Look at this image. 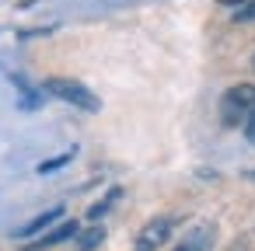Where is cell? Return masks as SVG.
<instances>
[{
    "label": "cell",
    "mask_w": 255,
    "mask_h": 251,
    "mask_svg": "<svg viewBox=\"0 0 255 251\" xmlns=\"http://www.w3.org/2000/svg\"><path fill=\"white\" fill-rule=\"evenodd\" d=\"M255 112V84H238V87H231L227 94H224V101H220V119H224V126H245V119Z\"/></svg>",
    "instance_id": "obj_1"
},
{
    "label": "cell",
    "mask_w": 255,
    "mask_h": 251,
    "mask_svg": "<svg viewBox=\"0 0 255 251\" xmlns=\"http://www.w3.org/2000/svg\"><path fill=\"white\" fill-rule=\"evenodd\" d=\"M46 91H49L53 98H60V101H70V105L84 108V112H98V108H102V101H98L81 81H70V77H49V81H46Z\"/></svg>",
    "instance_id": "obj_2"
},
{
    "label": "cell",
    "mask_w": 255,
    "mask_h": 251,
    "mask_svg": "<svg viewBox=\"0 0 255 251\" xmlns=\"http://www.w3.org/2000/svg\"><path fill=\"white\" fill-rule=\"evenodd\" d=\"M168 237H171V220L157 216V220H150V223L140 230V237H136V251H157Z\"/></svg>",
    "instance_id": "obj_3"
},
{
    "label": "cell",
    "mask_w": 255,
    "mask_h": 251,
    "mask_svg": "<svg viewBox=\"0 0 255 251\" xmlns=\"http://www.w3.org/2000/svg\"><path fill=\"white\" fill-rule=\"evenodd\" d=\"M210 244H213V230L210 227H196L175 251H210Z\"/></svg>",
    "instance_id": "obj_4"
},
{
    "label": "cell",
    "mask_w": 255,
    "mask_h": 251,
    "mask_svg": "<svg viewBox=\"0 0 255 251\" xmlns=\"http://www.w3.org/2000/svg\"><path fill=\"white\" fill-rule=\"evenodd\" d=\"M63 216V206H53L49 213H42V216H35V220H28L25 227H18V237H32V234H39V230H46L53 220H60Z\"/></svg>",
    "instance_id": "obj_5"
},
{
    "label": "cell",
    "mask_w": 255,
    "mask_h": 251,
    "mask_svg": "<svg viewBox=\"0 0 255 251\" xmlns=\"http://www.w3.org/2000/svg\"><path fill=\"white\" fill-rule=\"evenodd\" d=\"M74 234H77V223H74V220H67V223H63V227H56V230H53L49 237H42V241H39L35 248H49V244H60V241H70Z\"/></svg>",
    "instance_id": "obj_6"
},
{
    "label": "cell",
    "mask_w": 255,
    "mask_h": 251,
    "mask_svg": "<svg viewBox=\"0 0 255 251\" xmlns=\"http://www.w3.org/2000/svg\"><path fill=\"white\" fill-rule=\"evenodd\" d=\"M102 241H105V230H102V227H91V230H84V234L77 237V251H95Z\"/></svg>",
    "instance_id": "obj_7"
},
{
    "label": "cell",
    "mask_w": 255,
    "mask_h": 251,
    "mask_svg": "<svg viewBox=\"0 0 255 251\" xmlns=\"http://www.w3.org/2000/svg\"><path fill=\"white\" fill-rule=\"evenodd\" d=\"M116 199H119V188H112V192H109V195H105V199H102L98 206H91V209H88V216H91V220H98V216H105V213H109V206H112Z\"/></svg>",
    "instance_id": "obj_8"
},
{
    "label": "cell",
    "mask_w": 255,
    "mask_h": 251,
    "mask_svg": "<svg viewBox=\"0 0 255 251\" xmlns=\"http://www.w3.org/2000/svg\"><path fill=\"white\" fill-rule=\"evenodd\" d=\"M234 21H255V0H245L241 11H234Z\"/></svg>",
    "instance_id": "obj_9"
},
{
    "label": "cell",
    "mask_w": 255,
    "mask_h": 251,
    "mask_svg": "<svg viewBox=\"0 0 255 251\" xmlns=\"http://www.w3.org/2000/svg\"><path fill=\"white\" fill-rule=\"evenodd\" d=\"M70 157H74V150H70V154H63V157H56V161H46V164H39V171H42V174H46V171H56V167H60V164H67Z\"/></svg>",
    "instance_id": "obj_10"
},
{
    "label": "cell",
    "mask_w": 255,
    "mask_h": 251,
    "mask_svg": "<svg viewBox=\"0 0 255 251\" xmlns=\"http://www.w3.org/2000/svg\"><path fill=\"white\" fill-rule=\"evenodd\" d=\"M245 136H248V140L255 143V112H252V115L245 119Z\"/></svg>",
    "instance_id": "obj_11"
},
{
    "label": "cell",
    "mask_w": 255,
    "mask_h": 251,
    "mask_svg": "<svg viewBox=\"0 0 255 251\" xmlns=\"http://www.w3.org/2000/svg\"><path fill=\"white\" fill-rule=\"evenodd\" d=\"M220 4H227V7H234V4H245V0H220Z\"/></svg>",
    "instance_id": "obj_12"
},
{
    "label": "cell",
    "mask_w": 255,
    "mask_h": 251,
    "mask_svg": "<svg viewBox=\"0 0 255 251\" xmlns=\"http://www.w3.org/2000/svg\"><path fill=\"white\" fill-rule=\"evenodd\" d=\"M252 67H255V56H252Z\"/></svg>",
    "instance_id": "obj_13"
},
{
    "label": "cell",
    "mask_w": 255,
    "mask_h": 251,
    "mask_svg": "<svg viewBox=\"0 0 255 251\" xmlns=\"http://www.w3.org/2000/svg\"><path fill=\"white\" fill-rule=\"evenodd\" d=\"M252 178H255V171H252Z\"/></svg>",
    "instance_id": "obj_14"
}]
</instances>
